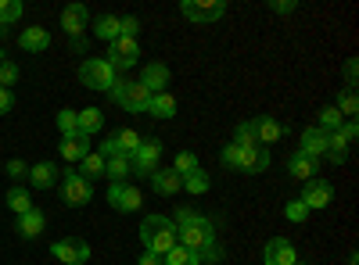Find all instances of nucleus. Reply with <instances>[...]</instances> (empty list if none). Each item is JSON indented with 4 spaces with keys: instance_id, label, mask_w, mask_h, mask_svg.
<instances>
[{
    "instance_id": "nucleus-1",
    "label": "nucleus",
    "mask_w": 359,
    "mask_h": 265,
    "mask_svg": "<svg viewBox=\"0 0 359 265\" xmlns=\"http://www.w3.org/2000/svg\"><path fill=\"white\" fill-rule=\"evenodd\" d=\"M172 226H176V244L187 248L194 258H201L208 265H216L223 258V251L216 244V222L212 219H205L194 208H180L172 215Z\"/></svg>"
},
{
    "instance_id": "nucleus-2",
    "label": "nucleus",
    "mask_w": 359,
    "mask_h": 265,
    "mask_svg": "<svg viewBox=\"0 0 359 265\" xmlns=\"http://www.w3.org/2000/svg\"><path fill=\"white\" fill-rule=\"evenodd\" d=\"M140 244H144V251L165 258V255L176 248V226H172V219H165V215H147V219L140 222Z\"/></svg>"
},
{
    "instance_id": "nucleus-3",
    "label": "nucleus",
    "mask_w": 359,
    "mask_h": 265,
    "mask_svg": "<svg viewBox=\"0 0 359 265\" xmlns=\"http://www.w3.org/2000/svg\"><path fill=\"white\" fill-rule=\"evenodd\" d=\"M108 97H111L118 108H126L130 115H144V111H147V101H151V94H147L137 79H118L111 90H108Z\"/></svg>"
},
{
    "instance_id": "nucleus-4",
    "label": "nucleus",
    "mask_w": 359,
    "mask_h": 265,
    "mask_svg": "<svg viewBox=\"0 0 359 265\" xmlns=\"http://www.w3.org/2000/svg\"><path fill=\"white\" fill-rule=\"evenodd\" d=\"M79 83H83V86H90V90L108 94L111 86L118 83V76L111 72V65L104 62V57H86V62L79 65Z\"/></svg>"
},
{
    "instance_id": "nucleus-5",
    "label": "nucleus",
    "mask_w": 359,
    "mask_h": 265,
    "mask_svg": "<svg viewBox=\"0 0 359 265\" xmlns=\"http://www.w3.org/2000/svg\"><path fill=\"white\" fill-rule=\"evenodd\" d=\"M137 57H140V43H137L133 36H118L115 43H108V57H104V62H108L111 72L118 76V72L133 69V65H137Z\"/></svg>"
},
{
    "instance_id": "nucleus-6",
    "label": "nucleus",
    "mask_w": 359,
    "mask_h": 265,
    "mask_svg": "<svg viewBox=\"0 0 359 265\" xmlns=\"http://www.w3.org/2000/svg\"><path fill=\"white\" fill-rule=\"evenodd\" d=\"M62 201L69 208H83V204L94 201V183H86L79 172H65L62 176Z\"/></svg>"
},
{
    "instance_id": "nucleus-7",
    "label": "nucleus",
    "mask_w": 359,
    "mask_h": 265,
    "mask_svg": "<svg viewBox=\"0 0 359 265\" xmlns=\"http://www.w3.org/2000/svg\"><path fill=\"white\" fill-rule=\"evenodd\" d=\"M158 162H162V140H155V136L140 140L137 155H133V172L137 176H151V172H158Z\"/></svg>"
},
{
    "instance_id": "nucleus-8",
    "label": "nucleus",
    "mask_w": 359,
    "mask_h": 265,
    "mask_svg": "<svg viewBox=\"0 0 359 265\" xmlns=\"http://www.w3.org/2000/svg\"><path fill=\"white\" fill-rule=\"evenodd\" d=\"M180 11H184V18H191V22H219L226 15V4L223 0H184Z\"/></svg>"
},
{
    "instance_id": "nucleus-9",
    "label": "nucleus",
    "mask_w": 359,
    "mask_h": 265,
    "mask_svg": "<svg viewBox=\"0 0 359 265\" xmlns=\"http://www.w3.org/2000/svg\"><path fill=\"white\" fill-rule=\"evenodd\" d=\"M108 204H111V208L115 212H137L140 208V204H144V197H140V190L133 187V183H111L108 187Z\"/></svg>"
},
{
    "instance_id": "nucleus-10",
    "label": "nucleus",
    "mask_w": 359,
    "mask_h": 265,
    "mask_svg": "<svg viewBox=\"0 0 359 265\" xmlns=\"http://www.w3.org/2000/svg\"><path fill=\"white\" fill-rule=\"evenodd\" d=\"M54 258L57 262H65V265H83L90 262V244L79 241V237H62V241H54Z\"/></svg>"
},
{
    "instance_id": "nucleus-11",
    "label": "nucleus",
    "mask_w": 359,
    "mask_h": 265,
    "mask_svg": "<svg viewBox=\"0 0 359 265\" xmlns=\"http://www.w3.org/2000/svg\"><path fill=\"white\" fill-rule=\"evenodd\" d=\"M298 201H302L309 212H316V208H327V204L334 201V187L327 183V180H320V176H316V180L302 183V197H298Z\"/></svg>"
},
{
    "instance_id": "nucleus-12",
    "label": "nucleus",
    "mask_w": 359,
    "mask_h": 265,
    "mask_svg": "<svg viewBox=\"0 0 359 265\" xmlns=\"http://www.w3.org/2000/svg\"><path fill=\"white\" fill-rule=\"evenodd\" d=\"M262 262L266 265H298V251H294L291 241L273 237V241H266V248H262Z\"/></svg>"
},
{
    "instance_id": "nucleus-13",
    "label": "nucleus",
    "mask_w": 359,
    "mask_h": 265,
    "mask_svg": "<svg viewBox=\"0 0 359 265\" xmlns=\"http://www.w3.org/2000/svg\"><path fill=\"white\" fill-rule=\"evenodd\" d=\"M169 79H172V72H169V65H162V62H147L137 83L144 86V90H147V94H165V86H169Z\"/></svg>"
},
{
    "instance_id": "nucleus-14",
    "label": "nucleus",
    "mask_w": 359,
    "mask_h": 265,
    "mask_svg": "<svg viewBox=\"0 0 359 265\" xmlns=\"http://www.w3.org/2000/svg\"><path fill=\"white\" fill-rule=\"evenodd\" d=\"M327 136H331V133H323L320 126H306V129H302V136H298V151L320 162V158L327 155Z\"/></svg>"
},
{
    "instance_id": "nucleus-15",
    "label": "nucleus",
    "mask_w": 359,
    "mask_h": 265,
    "mask_svg": "<svg viewBox=\"0 0 359 265\" xmlns=\"http://www.w3.org/2000/svg\"><path fill=\"white\" fill-rule=\"evenodd\" d=\"M57 151H62V158L65 162H72V165H79L90 151H94V143H90V136H83V133H72V136H62V143H57Z\"/></svg>"
},
{
    "instance_id": "nucleus-16",
    "label": "nucleus",
    "mask_w": 359,
    "mask_h": 265,
    "mask_svg": "<svg viewBox=\"0 0 359 265\" xmlns=\"http://www.w3.org/2000/svg\"><path fill=\"white\" fill-rule=\"evenodd\" d=\"M147 180H151V190L162 194V197H176L180 190H184V176H176L172 169H158V172L147 176Z\"/></svg>"
},
{
    "instance_id": "nucleus-17",
    "label": "nucleus",
    "mask_w": 359,
    "mask_h": 265,
    "mask_svg": "<svg viewBox=\"0 0 359 265\" xmlns=\"http://www.w3.org/2000/svg\"><path fill=\"white\" fill-rule=\"evenodd\" d=\"M266 165H269V147H262V143H255V147H241V165H237V172L255 176V172H262Z\"/></svg>"
},
{
    "instance_id": "nucleus-18",
    "label": "nucleus",
    "mask_w": 359,
    "mask_h": 265,
    "mask_svg": "<svg viewBox=\"0 0 359 265\" xmlns=\"http://www.w3.org/2000/svg\"><path fill=\"white\" fill-rule=\"evenodd\" d=\"M15 229H18V237H25V241H33V237H40V233L47 229V215H43L40 208H29L25 215H18Z\"/></svg>"
},
{
    "instance_id": "nucleus-19",
    "label": "nucleus",
    "mask_w": 359,
    "mask_h": 265,
    "mask_svg": "<svg viewBox=\"0 0 359 265\" xmlns=\"http://www.w3.org/2000/svg\"><path fill=\"white\" fill-rule=\"evenodd\" d=\"M86 25H90V11H86L83 4H69V8L62 11V29L69 33V40H72V36H83Z\"/></svg>"
},
{
    "instance_id": "nucleus-20",
    "label": "nucleus",
    "mask_w": 359,
    "mask_h": 265,
    "mask_svg": "<svg viewBox=\"0 0 359 265\" xmlns=\"http://www.w3.org/2000/svg\"><path fill=\"white\" fill-rule=\"evenodd\" d=\"M287 172L294 176V180L309 183V180H316V172H320V162H316V158H309V155H302V151H294V155L287 158Z\"/></svg>"
},
{
    "instance_id": "nucleus-21",
    "label": "nucleus",
    "mask_w": 359,
    "mask_h": 265,
    "mask_svg": "<svg viewBox=\"0 0 359 265\" xmlns=\"http://www.w3.org/2000/svg\"><path fill=\"white\" fill-rule=\"evenodd\" d=\"M18 47L29 50V54H43L50 47V36H47V29L43 25H29L22 29V36H18Z\"/></svg>"
},
{
    "instance_id": "nucleus-22",
    "label": "nucleus",
    "mask_w": 359,
    "mask_h": 265,
    "mask_svg": "<svg viewBox=\"0 0 359 265\" xmlns=\"http://www.w3.org/2000/svg\"><path fill=\"white\" fill-rule=\"evenodd\" d=\"M252 122H255V136H259L262 147L277 143V140L284 136V126H280L277 119H269V115H259V119H252Z\"/></svg>"
},
{
    "instance_id": "nucleus-23",
    "label": "nucleus",
    "mask_w": 359,
    "mask_h": 265,
    "mask_svg": "<svg viewBox=\"0 0 359 265\" xmlns=\"http://www.w3.org/2000/svg\"><path fill=\"white\" fill-rule=\"evenodd\" d=\"M29 183L36 190H50L57 183V169L50 162H40V165H29Z\"/></svg>"
},
{
    "instance_id": "nucleus-24",
    "label": "nucleus",
    "mask_w": 359,
    "mask_h": 265,
    "mask_svg": "<svg viewBox=\"0 0 359 265\" xmlns=\"http://www.w3.org/2000/svg\"><path fill=\"white\" fill-rule=\"evenodd\" d=\"M147 115L151 119H172L176 115V97L165 90V94H151V101H147Z\"/></svg>"
},
{
    "instance_id": "nucleus-25",
    "label": "nucleus",
    "mask_w": 359,
    "mask_h": 265,
    "mask_svg": "<svg viewBox=\"0 0 359 265\" xmlns=\"http://www.w3.org/2000/svg\"><path fill=\"white\" fill-rule=\"evenodd\" d=\"M104 176H108L111 183H126L130 176H133V158H126V155H115V158H108Z\"/></svg>"
},
{
    "instance_id": "nucleus-26",
    "label": "nucleus",
    "mask_w": 359,
    "mask_h": 265,
    "mask_svg": "<svg viewBox=\"0 0 359 265\" xmlns=\"http://www.w3.org/2000/svg\"><path fill=\"white\" fill-rule=\"evenodd\" d=\"M104 129V111L101 108H83L79 111V133L83 136H97Z\"/></svg>"
},
{
    "instance_id": "nucleus-27",
    "label": "nucleus",
    "mask_w": 359,
    "mask_h": 265,
    "mask_svg": "<svg viewBox=\"0 0 359 265\" xmlns=\"http://www.w3.org/2000/svg\"><path fill=\"white\" fill-rule=\"evenodd\" d=\"M104 165H108V162H104L97 151H90V155L79 162V169H76V172L83 176L86 183H94V180H104Z\"/></svg>"
},
{
    "instance_id": "nucleus-28",
    "label": "nucleus",
    "mask_w": 359,
    "mask_h": 265,
    "mask_svg": "<svg viewBox=\"0 0 359 265\" xmlns=\"http://www.w3.org/2000/svg\"><path fill=\"white\" fill-rule=\"evenodd\" d=\"M94 36L115 43L118 36H123V33H118V15H97V18H94Z\"/></svg>"
},
{
    "instance_id": "nucleus-29",
    "label": "nucleus",
    "mask_w": 359,
    "mask_h": 265,
    "mask_svg": "<svg viewBox=\"0 0 359 265\" xmlns=\"http://www.w3.org/2000/svg\"><path fill=\"white\" fill-rule=\"evenodd\" d=\"M8 208H11L15 215H25L29 208H36V204H33V197H29L25 187H11V190H8Z\"/></svg>"
},
{
    "instance_id": "nucleus-30",
    "label": "nucleus",
    "mask_w": 359,
    "mask_h": 265,
    "mask_svg": "<svg viewBox=\"0 0 359 265\" xmlns=\"http://www.w3.org/2000/svg\"><path fill=\"white\" fill-rule=\"evenodd\" d=\"M341 111L334 108V104H327V108H320V119H316V126L323 129V133H338L341 129Z\"/></svg>"
},
{
    "instance_id": "nucleus-31",
    "label": "nucleus",
    "mask_w": 359,
    "mask_h": 265,
    "mask_svg": "<svg viewBox=\"0 0 359 265\" xmlns=\"http://www.w3.org/2000/svg\"><path fill=\"white\" fill-rule=\"evenodd\" d=\"M208 187H212V180H208V172H201V165L184 176V190L187 194H208Z\"/></svg>"
},
{
    "instance_id": "nucleus-32",
    "label": "nucleus",
    "mask_w": 359,
    "mask_h": 265,
    "mask_svg": "<svg viewBox=\"0 0 359 265\" xmlns=\"http://www.w3.org/2000/svg\"><path fill=\"white\" fill-rule=\"evenodd\" d=\"M230 143H237V147H255V143H259V136H255V122H252V119L237 122V129H233V140H230Z\"/></svg>"
},
{
    "instance_id": "nucleus-33",
    "label": "nucleus",
    "mask_w": 359,
    "mask_h": 265,
    "mask_svg": "<svg viewBox=\"0 0 359 265\" xmlns=\"http://www.w3.org/2000/svg\"><path fill=\"white\" fill-rule=\"evenodd\" d=\"M115 140H118V151H123L126 158H133V155H137V147H140V140H144V136H140L137 129H118V133H115Z\"/></svg>"
},
{
    "instance_id": "nucleus-34",
    "label": "nucleus",
    "mask_w": 359,
    "mask_h": 265,
    "mask_svg": "<svg viewBox=\"0 0 359 265\" xmlns=\"http://www.w3.org/2000/svg\"><path fill=\"white\" fill-rule=\"evenodd\" d=\"M57 129H62V136L79 133V111L76 108H62V111H57Z\"/></svg>"
},
{
    "instance_id": "nucleus-35",
    "label": "nucleus",
    "mask_w": 359,
    "mask_h": 265,
    "mask_svg": "<svg viewBox=\"0 0 359 265\" xmlns=\"http://www.w3.org/2000/svg\"><path fill=\"white\" fill-rule=\"evenodd\" d=\"M338 111H341V119H355V111H359V97H355V90H345L338 94V104H334Z\"/></svg>"
},
{
    "instance_id": "nucleus-36",
    "label": "nucleus",
    "mask_w": 359,
    "mask_h": 265,
    "mask_svg": "<svg viewBox=\"0 0 359 265\" xmlns=\"http://www.w3.org/2000/svg\"><path fill=\"white\" fill-rule=\"evenodd\" d=\"M22 18V0H0V25H15Z\"/></svg>"
},
{
    "instance_id": "nucleus-37",
    "label": "nucleus",
    "mask_w": 359,
    "mask_h": 265,
    "mask_svg": "<svg viewBox=\"0 0 359 265\" xmlns=\"http://www.w3.org/2000/svg\"><path fill=\"white\" fill-rule=\"evenodd\" d=\"M198 262H201V258H194L187 248H180V244H176V248L162 258V265H198Z\"/></svg>"
},
{
    "instance_id": "nucleus-38",
    "label": "nucleus",
    "mask_w": 359,
    "mask_h": 265,
    "mask_svg": "<svg viewBox=\"0 0 359 265\" xmlns=\"http://www.w3.org/2000/svg\"><path fill=\"white\" fill-rule=\"evenodd\" d=\"M198 169V155L194 151H180L176 155V162H172V172L176 176H187V172H194Z\"/></svg>"
},
{
    "instance_id": "nucleus-39",
    "label": "nucleus",
    "mask_w": 359,
    "mask_h": 265,
    "mask_svg": "<svg viewBox=\"0 0 359 265\" xmlns=\"http://www.w3.org/2000/svg\"><path fill=\"white\" fill-rule=\"evenodd\" d=\"M15 83H18V65L4 57V62H0V86H4V90H11Z\"/></svg>"
},
{
    "instance_id": "nucleus-40",
    "label": "nucleus",
    "mask_w": 359,
    "mask_h": 265,
    "mask_svg": "<svg viewBox=\"0 0 359 265\" xmlns=\"http://www.w3.org/2000/svg\"><path fill=\"white\" fill-rule=\"evenodd\" d=\"M284 215H287V222H306V219H309V208H306L302 201H287Z\"/></svg>"
},
{
    "instance_id": "nucleus-41",
    "label": "nucleus",
    "mask_w": 359,
    "mask_h": 265,
    "mask_svg": "<svg viewBox=\"0 0 359 265\" xmlns=\"http://www.w3.org/2000/svg\"><path fill=\"white\" fill-rule=\"evenodd\" d=\"M219 162H223L226 169L237 172V165H241V147H237V143H226V147H223V155H219Z\"/></svg>"
},
{
    "instance_id": "nucleus-42",
    "label": "nucleus",
    "mask_w": 359,
    "mask_h": 265,
    "mask_svg": "<svg viewBox=\"0 0 359 265\" xmlns=\"http://www.w3.org/2000/svg\"><path fill=\"white\" fill-rule=\"evenodd\" d=\"M4 172L11 176V180H15V183H18V180H29V165H25L22 158H11V162L4 165Z\"/></svg>"
},
{
    "instance_id": "nucleus-43",
    "label": "nucleus",
    "mask_w": 359,
    "mask_h": 265,
    "mask_svg": "<svg viewBox=\"0 0 359 265\" xmlns=\"http://www.w3.org/2000/svg\"><path fill=\"white\" fill-rule=\"evenodd\" d=\"M97 155L108 162V158H115V155H123V151H118V140H115V133L111 136H104L101 143H97Z\"/></svg>"
},
{
    "instance_id": "nucleus-44",
    "label": "nucleus",
    "mask_w": 359,
    "mask_h": 265,
    "mask_svg": "<svg viewBox=\"0 0 359 265\" xmlns=\"http://www.w3.org/2000/svg\"><path fill=\"white\" fill-rule=\"evenodd\" d=\"M118 33H123V36H133V40H137V33H140V18H137V15H126V18H118Z\"/></svg>"
},
{
    "instance_id": "nucleus-45",
    "label": "nucleus",
    "mask_w": 359,
    "mask_h": 265,
    "mask_svg": "<svg viewBox=\"0 0 359 265\" xmlns=\"http://www.w3.org/2000/svg\"><path fill=\"white\" fill-rule=\"evenodd\" d=\"M345 83H348V90H355V83H359V62H355V57L345 62Z\"/></svg>"
},
{
    "instance_id": "nucleus-46",
    "label": "nucleus",
    "mask_w": 359,
    "mask_h": 265,
    "mask_svg": "<svg viewBox=\"0 0 359 265\" xmlns=\"http://www.w3.org/2000/svg\"><path fill=\"white\" fill-rule=\"evenodd\" d=\"M338 133H341V136H345V140H348V143H355V136H359V126H355V119H345V122H341V129H338Z\"/></svg>"
},
{
    "instance_id": "nucleus-47",
    "label": "nucleus",
    "mask_w": 359,
    "mask_h": 265,
    "mask_svg": "<svg viewBox=\"0 0 359 265\" xmlns=\"http://www.w3.org/2000/svg\"><path fill=\"white\" fill-rule=\"evenodd\" d=\"M298 4H294V0H273V4H269V11H273V15H291Z\"/></svg>"
},
{
    "instance_id": "nucleus-48",
    "label": "nucleus",
    "mask_w": 359,
    "mask_h": 265,
    "mask_svg": "<svg viewBox=\"0 0 359 265\" xmlns=\"http://www.w3.org/2000/svg\"><path fill=\"white\" fill-rule=\"evenodd\" d=\"M15 108V94L11 90H4V86H0V115H8Z\"/></svg>"
},
{
    "instance_id": "nucleus-49",
    "label": "nucleus",
    "mask_w": 359,
    "mask_h": 265,
    "mask_svg": "<svg viewBox=\"0 0 359 265\" xmlns=\"http://www.w3.org/2000/svg\"><path fill=\"white\" fill-rule=\"evenodd\" d=\"M137 265H162V258H158V255H151V251H144V255L137 258Z\"/></svg>"
},
{
    "instance_id": "nucleus-50",
    "label": "nucleus",
    "mask_w": 359,
    "mask_h": 265,
    "mask_svg": "<svg viewBox=\"0 0 359 265\" xmlns=\"http://www.w3.org/2000/svg\"><path fill=\"white\" fill-rule=\"evenodd\" d=\"M69 43H72V50H76V54H86V40H83V36H72Z\"/></svg>"
},
{
    "instance_id": "nucleus-51",
    "label": "nucleus",
    "mask_w": 359,
    "mask_h": 265,
    "mask_svg": "<svg viewBox=\"0 0 359 265\" xmlns=\"http://www.w3.org/2000/svg\"><path fill=\"white\" fill-rule=\"evenodd\" d=\"M0 36H8V25H0Z\"/></svg>"
},
{
    "instance_id": "nucleus-52",
    "label": "nucleus",
    "mask_w": 359,
    "mask_h": 265,
    "mask_svg": "<svg viewBox=\"0 0 359 265\" xmlns=\"http://www.w3.org/2000/svg\"><path fill=\"white\" fill-rule=\"evenodd\" d=\"M0 62H4V50H0Z\"/></svg>"
},
{
    "instance_id": "nucleus-53",
    "label": "nucleus",
    "mask_w": 359,
    "mask_h": 265,
    "mask_svg": "<svg viewBox=\"0 0 359 265\" xmlns=\"http://www.w3.org/2000/svg\"><path fill=\"white\" fill-rule=\"evenodd\" d=\"M298 265H302V262H298Z\"/></svg>"
}]
</instances>
